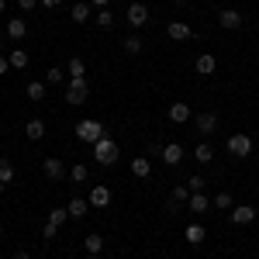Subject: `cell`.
Here are the masks:
<instances>
[{"mask_svg":"<svg viewBox=\"0 0 259 259\" xmlns=\"http://www.w3.org/2000/svg\"><path fill=\"white\" fill-rule=\"evenodd\" d=\"M41 169H45V177H49V180H66V162L56 159V156H49V159L41 162Z\"/></svg>","mask_w":259,"mask_h":259,"instance_id":"11","label":"cell"},{"mask_svg":"<svg viewBox=\"0 0 259 259\" xmlns=\"http://www.w3.org/2000/svg\"><path fill=\"white\" fill-rule=\"evenodd\" d=\"M194 69H197L200 76H214V69H218V59H214L211 52H200L197 62H194Z\"/></svg>","mask_w":259,"mask_h":259,"instance_id":"12","label":"cell"},{"mask_svg":"<svg viewBox=\"0 0 259 259\" xmlns=\"http://www.w3.org/2000/svg\"><path fill=\"white\" fill-rule=\"evenodd\" d=\"M121 49H124V52H128V56H139L142 49H145V45H142V38L139 35H128V38H124V45H121Z\"/></svg>","mask_w":259,"mask_h":259,"instance_id":"24","label":"cell"},{"mask_svg":"<svg viewBox=\"0 0 259 259\" xmlns=\"http://www.w3.org/2000/svg\"><path fill=\"white\" fill-rule=\"evenodd\" d=\"M14 259H31V256H28V252H24V249H21V252H14Z\"/></svg>","mask_w":259,"mask_h":259,"instance_id":"41","label":"cell"},{"mask_svg":"<svg viewBox=\"0 0 259 259\" xmlns=\"http://www.w3.org/2000/svg\"><path fill=\"white\" fill-rule=\"evenodd\" d=\"M24 35H28V24H24V18H11L7 21V38H24Z\"/></svg>","mask_w":259,"mask_h":259,"instance_id":"19","label":"cell"},{"mask_svg":"<svg viewBox=\"0 0 259 259\" xmlns=\"http://www.w3.org/2000/svg\"><path fill=\"white\" fill-rule=\"evenodd\" d=\"M62 80H66V73H62L59 66H52V69L45 73V83H52V87H56V83H62Z\"/></svg>","mask_w":259,"mask_h":259,"instance_id":"33","label":"cell"},{"mask_svg":"<svg viewBox=\"0 0 259 259\" xmlns=\"http://www.w3.org/2000/svg\"><path fill=\"white\" fill-rule=\"evenodd\" d=\"M87 177H90V169H87L83 162H76V166L69 169V180H73V183H87Z\"/></svg>","mask_w":259,"mask_h":259,"instance_id":"28","label":"cell"},{"mask_svg":"<svg viewBox=\"0 0 259 259\" xmlns=\"http://www.w3.org/2000/svg\"><path fill=\"white\" fill-rule=\"evenodd\" d=\"M249 152H252V139L242 135V132H235V135L228 139V156H235V159H249Z\"/></svg>","mask_w":259,"mask_h":259,"instance_id":"4","label":"cell"},{"mask_svg":"<svg viewBox=\"0 0 259 259\" xmlns=\"http://www.w3.org/2000/svg\"><path fill=\"white\" fill-rule=\"evenodd\" d=\"M7 69H11V59H4V56H0V76H4Z\"/></svg>","mask_w":259,"mask_h":259,"instance_id":"38","label":"cell"},{"mask_svg":"<svg viewBox=\"0 0 259 259\" xmlns=\"http://www.w3.org/2000/svg\"><path fill=\"white\" fill-rule=\"evenodd\" d=\"M166 118L173 121V124H187V121L194 118V111H190V104H169V111H166Z\"/></svg>","mask_w":259,"mask_h":259,"instance_id":"7","label":"cell"},{"mask_svg":"<svg viewBox=\"0 0 259 259\" xmlns=\"http://www.w3.org/2000/svg\"><path fill=\"white\" fill-rule=\"evenodd\" d=\"M87 259H100V256H87Z\"/></svg>","mask_w":259,"mask_h":259,"instance_id":"43","label":"cell"},{"mask_svg":"<svg viewBox=\"0 0 259 259\" xmlns=\"http://www.w3.org/2000/svg\"><path fill=\"white\" fill-rule=\"evenodd\" d=\"M214 207H218V211H232V207H235V204H232V194H228V190H221L218 197H214Z\"/></svg>","mask_w":259,"mask_h":259,"instance_id":"30","label":"cell"},{"mask_svg":"<svg viewBox=\"0 0 259 259\" xmlns=\"http://www.w3.org/2000/svg\"><path fill=\"white\" fill-rule=\"evenodd\" d=\"M87 97H90V83H87V76L69 80V87H66V104H69V107H80V104H87Z\"/></svg>","mask_w":259,"mask_h":259,"instance_id":"2","label":"cell"},{"mask_svg":"<svg viewBox=\"0 0 259 259\" xmlns=\"http://www.w3.org/2000/svg\"><path fill=\"white\" fill-rule=\"evenodd\" d=\"M18 7H21V11H35V7H38V0H18Z\"/></svg>","mask_w":259,"mask_h":259,"instance_id":"37","label":"cell"},{"mask_svg":"<svg viewBox=\"0 0 259 259\" xmlns=\"http://www.w3.org/2000/svg\"><path fill=\"white\" fill-rule=\"evenodd\" d=\"M232 221H235V225H252V221H256V207H252V204H235V207H232Z\"/></svg>","mask_w":259,"mask_h":259,"instance_id":"9","label":"cell"},{"mask_svg":"<svg viewBox=\"0 0 259 259\" xmlns=\"http://www.w3.org/2000/svg\"><path fill=\"white\" fill-rule=\"evenodd\" d=\"M187 200H190V187H173L169 204H173V207H180V204H187Z\"/></svg>","mask_w":259,"mask_h":259,"instance_id":"27","label":"cell"},{"mask_svg":"<svg viewBox=\"0 0 259 259\" xmlns=\"http://www.w3.org/2000/svg\"><path fill=\"white\" fill-rule=\"evenodd\" d=\"M162 162H166V166H180V162H183V145H177V142L162 145Z\"/></svg>","mask_w":259,"mask_h":259,"instance_id":"13","label":"cell"},{"mask_svg":"<svg viewBox=\"0 0 259 259\" xmlns=\"http://www.w3.org/2000/svg\"><path fill=\"white\" fill-rule=\"evenodd\" d=\"M118 142L111 139V135H104L100 142H94V159L100 162V166H114V159H118Z\"/></svg>","mask_w":259,"mask_h":259,"instance_id":"1","label":"cell"},{"mask_svg":"<svg viewBox=\"0 0 259 259\" xmlns=\"http://www.w3.org/2000/svg\"><path fill=\"white\" fill-rule=\"evenodd\" d=\"M218 24L225 31H235V28H242V14L232 11V7H225V11H218Z\"/></svg>","mask_w":259,"mask_h":259,"instance_id":"10","label":"cell"},{"mask_svg":"<svg viewBox=\"0 0 259 259\" xmlns=\"http://www.w3.org/2000/svg\"><path fill=\"white\" fill-rule=\"evenodd\" d=\"M41 4H45V7H49V11H52V7H59L62 0H41Z\"/></svg>","mask_w":259,"mask_h":259,"instance_id":"40","label":"cell"},{"mask_svg":"<svg viewBox=\"0 0 259 259\" xmlns=\"http://www.w3.org/2000/svg\"><path fill=\"white\" fill-rule=\"evenodd\" d=\"M83 245H87V256H100V249H104V239H100L97 232H94V235H87V239H83Z\"/></svg>","mask_w":259,"mask_h":259,"instance_id":"22","label":"cell"},{"mask_svg":"<svg viewBox=\"0 0 259 259\" xmlns=\"http://www.w3.org/2000/svg\"><path fill=\"white\" fill-rule=\"evenodd\" d=\"M66 211H69V218H87V211H90V200H83V197H73L69 204H66Z\"/></svg>","mask_w":259,"mask_h":259,"instance_id":"17","label":"cell"},{"mask_svg":"<svg viewBox=\"0 0 259 259\" xmlns=\"http://www.w3.org/2000/svg\"><path fill=\"white\" fill-rule=\"evenodd\" d=\"M187 242H194V245L204 242V225H190V228H187Z\"/></svg>","mask_w":259,"mask_h":259,"instance_id":"32","label":"cell"},{"mask_svg":"<svg viewBox=\"0 0 259 259\" xmlns=\"http://www.w3.org/2000/svg\"><path fill=\"white\" fill-rule=\"evenodd\" d=\"M166 35L173 41H187V38H194V28H190L187 21H169V24H166Z\"/></svg>","mask_w":259,"mask_h":259,"instance_id":"6","label":"cell"},{"mask_svg":"<svg viewBox=\"0 0 259 259\" xmlns=\"http://www.w3.org/2000/svg\"><path fill=\"white\" fill-rule=\"evenodd\" d=\"M28 66V52L24 49H11V69H24Z\"/></svg>","mask_w":259,"mask_h":259,"instance_id":"26","label":"cell"},{"mask_svg":"<svg viewBox=\"0 0 259 259\" xmlns=\"http://www.w3.org/2000/svg\"><path fill=\"white\" fill-rule=\"evenodd\" d=\"M187 207H190V214H204V211L211 207V200H207V194H204V190H197V194H190Z\"/></svg>","mask_w":259,"mask_h":259,"instance_id":"14","label":"cell"},{"mask_svg":"<svg viewBox=\"0 0 259 259\" xmlns=\"http://www.w3.org/2000/svg\"><path fill=\"white\" fill-rule=\"evenodd\" d=\"M41 235H45V239H56V235H59V225H49V221H45V228H41Z\"/></svg>","mask_w":259,"mask_h":259,"instance_id":"36","label":"cell"},{"mask_svg":"<svg viewBox=\"0 0 259 259\" xmlns=\"http://www.w3.org/2000/svg\"><path fill=\"white\" fill-rule=\"evenodd\" d=\"M90 14H94V7H90V4H73V11H69L73 24H87V21H90Z\"/></svg>","mask_w":259,"mask_h":259,"instance_id":"18","label":"cell"},{"mask_svg":"<svg viewBox=\"0 0 259 259\" xmlns=\"http://www.w3.org/2000/svg\"><path fill=\"white\" fill-rule=\"evenodd\" d=\"M187 187H190V194L204 190V177H190V180H187Z\"/></svg>","mask_w":259,"mask_h":259,"instance_id":"35","label":"cell"},{"mask_svg":"<svg viewBox=\"0 0 259 259\" xmlns=\"http://www.w3.org/2000/svg\"><path fill=\"white\" fill-rule=\"evenodd\" d=\"M83 73H87V66H83V59H76V56H73V59H69V80H80Z\"/></svg>","mask_w":259,"mask_h":259,"instance_id":"29","label":"cell"},{"mask_svg":"<svg viewBox=\"0 0 259 259\" xmlns=\"http://www.w3.org/2000/svg\"><path fill=\"white\" fill-rule=\"evenodd\" d=\"M4 11H7V0H0V14H4Z\"/></svg>","mask_w":259,"mask_h":259,"instance_id":"42","label":"cell"},{"mask_svg":"<svg viewBox=\"0 0 259 259\" xmlns=\"http://www.w3.org/2000/svg\"><path fill=\"white\" fill-rule=\"evenodd\" d=\"M194 159H197V162H204V166H207V162L214 159V152H211V145H207V142H200L197 149H194Z\"/></svg>","mask_w":259,"mask_h":259,"instance_id":"25","label":"cell"},{"mask_svg":"<svg viewBox=\"0 0 259 259\" xmlns=\"http://www.w3.org/2000/svg\"><path fill=\"white\" fill-rule=\"evenodd\" d=\"M100 24V28H111V24H114V14H111V11H107V7H104V11H97V18H94Z\"/></svg>","mask_w":259,"mask_h":259,"instance_id":"34","label":"cell"},{"mask_svg":"<svg viewBox=\"0 0 259 259\" xmlns=\"http://www.w3.org/2000/svg\"><path fill=\"white\" fill-rule=\"evenodd\" d=\"M14 180V162L11 159H0V187H7Z\"/></svg>","mask_w":259,"mask_h":259,"instance_id":"23","label":"cell"},{"mask_svg":"<svg viewBox=\"0 0 259 259\" xmlns=\"http://www.w3.org/2000/svg\"><path fill=\"white\" fill-rule=\"evenodd\" d=\"M107 4H111V0H90V7H97V11H104Z\"/></svg>","mask_w":259,"mask_h":259,"instance_id":"39","label":"cell"},{"mask_svg":"<svg viewBox=\"0 0 259 259\" xmlns=\"http://www.w3.org/2000/svg\"><path fill=\"white\" fill-rule=\"evenodd\" d=\"M90 207H107V204H111V190H107V187H90Z\"/></svg>","mask_w":259,"mask_h":259,"instance_id":"15","label":"cell"},{"mask_svg":"<svg viewBox=\"0 0 259 259\" xmlns=\"http://www.w3.org/2000/svg\"><path fill=\"white\" fill-rule=\"evenodd\" d=\"M124 21H128L132 28H145V24H149V7L135 0V4L128 7V14H124Z\"/></svg>","mask_w":259,"mask_h":259,"instance_id":"5","label":"cell"},{"mask_svg":"<svg viewBox=\"0 0 259 259\" xmlns=\"http://www.w3.org/2000/svg\"><path fill=\"white\" fill-rule=\"evenodd\" d=\"M31 100H45V94H49V83H41V80H31L28 83V90H24Z\"/></svg>","mask_w":259,"mask_h":259,"instance_id":"21","label":"cell"},{"mask_svg":"<svg viewBox=\"0 0 259 259\" xmlns=\"http://www.w3.org/2000/svg\"><path fill=\"white\" fill-rule=\"evenodd\" d=\"M66 218H69V211H66V207H52V211H49V225H62Z\"/></svg>","mask_w":259,"mask_h":259,"instance_id":"31","label":"cell"},{"mask_svg":"<svg viewBox=\"0 0 259 259\" xmlns=\"http://www.w3.org/2000/svg\"><path fill=\"white\" fill-rule=\"evenodd\" d=\"M194 124H197L200 135H211V132L218 128V114H214V111H200L197 118H194Z\"/></svg>","mask_w":259,"mask_h":259,"instance_id":"8","label":"cell"},{"mask_svg":"<svg viewBox=\"0 0 259 259\" xmlns=\"http://www.w3.org/2000/svg\"><path fill=\"white\" fill-rule=\"evenodd\" d=\"M132 177L149 180V177H152V159H145V156H139V159H132Z\"/></svg>","mask_w":259,"mask_h":259,"instance_id":"16","label":"cell"},{"mask_svg":"<svg viewBox=\"0 0 259 259\" xmlns=\"http://www.w3.org/2000/svg\"><path fill=\"white\" fill-rule=\"evenodd\" d=\"M76 139L87 142V145H94V142L104 139V124H100V121H94V118H83L80 124H76Z\"/></svg>","mask_w":259,"mask_h":259,"instance_id":"3","label":"cell"},{"mask_svg":"<svg viewBox=\"0 0 259 259\" xmlns=\"http://www.w3.org/2000/svg\"><path fill=\"white\" fill-rule=\"evenodd\" d=\"M24 135H28V139H31V142L45 139V121H41V118H31V121H28V124H24Z\"/></svg>","mask_w":259,"mask_h":259,"instance_id":"20","label":"cell"}]
</instances>
